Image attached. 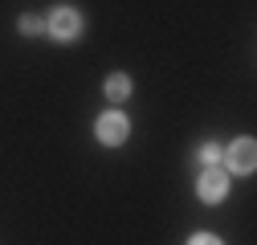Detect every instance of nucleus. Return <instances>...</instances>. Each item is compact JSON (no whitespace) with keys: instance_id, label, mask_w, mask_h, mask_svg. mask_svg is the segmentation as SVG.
I'll return each instance as SVG.
<instances>
[{"instance_id":"20e7f679","label":"nucleus","mask_w":257,"mask_h":245,"mask_svg":"<svg viewBox=\"0 0 257 245\" xmlns=\"http://www.w3.org/2000/svg\"><path fill=\"white\" fill-rule=\"evenodd\" d=\"M196 196L204 204H220L224 196H229V172L224 168H204L200 180H196Z\"/></svg>"},{"instance_id":"423d86ee","label":"nucleus","mask_w":257,"mask_h":245,"mask_svg":"<svg viewBox=\"0 0 257 245\" xmlns=\"http://www.w3.org/2000/svg\"><path fill=\"white\" fill-rule=\"evenodd\" d=\"M17 29H21V37H37L41 29H45V21H41L37 13H25V17L17 21Z\"/></svg>"},{"instance_id":"7ed1b4c3","label":"nucleus","mask_w":257,"mask_h":245,"mask_svg":"<svg viewBox=\"0 0 257 245\" xmlns=\"http://www.w3.org/2000/svg\"><path fill=\"white\" fill-rule=\"evenodd\" d=\"M45 33H49L53 41H61V45L78 41V37H82V13L70 9V5H57V9L49 13V21H45Z\"/></svg>"},{"instance_id":"6e6552de","label":"nucleus","mask_w":257,"mask_h":245,"mask_svg":"<svg viewBox=\"0 0 257 245\" xmlns=\"http://www.w3.org/2000/svg\"><path fill=\"white\" fill-rule=\"evenodd\" d=\"M188 245H224V241H220L216 233H192V237H188Z\"/></svg>"},{"instance_id":"39448f33","label":"nucleus","mask_w":257,"mask_h":245,"mask_svg":"<svg viewBox=\"0 0 257 245\" xmlns=\"http://www.w3.org/2000/svg\"><path fill=\"white\" fill-rule=\"evenodd\" d=\"M106 98L110 102H126V98H131V78H126V74H110L106 78Z\"/></svg>"},{"instance_id":"f03ea898","label":"nucleus","mask_w":257,"mask_h":245,"mask_svg":"<svg viewBox=\"0 0 257 245\" xmlns=\"http://www.w3.org/2000/svg\"><path fill=\"white\" fill-rule=\"evenodd\" d=\"M94 139H98L102 147H122L126 139H131V118H126L122 110H106L94 118Z\"/></svg>"},{"instance_id":"f257e3e1","label":"nucleus","mask_w":257,"mask_h":245,"mask_svg":"<svg viewBox=\"0 0 257 245\" xmlns=\"http://www.w3.org/2000/svg\"><path fill=\"white\" fill-rule=\"evenodd\" d=\"M220 168H224V172H237V176H249V172L257 168V143H253L249 135H241V139H233L229 147H220Z\"/></svg>"},{"instance_id":"0eeeda50","label":"nucleus","mask_w":257,"mask_h":245,"mask_svg":"<svg viewBox=\"0 0 257 245\" xmlns=\"http://www.w3.org/2000/svg\"><path fill=\"white\" fill-rule=\"evenodd\" d=\"M200 160H204V168H220V147L216 143H204L200 147Z\"/></svg>"}]
</instances>
